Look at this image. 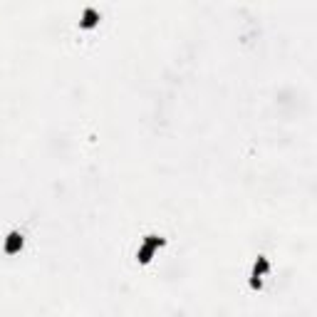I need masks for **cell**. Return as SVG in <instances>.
<instances>
[{"label":"cell","instance_id":"6da1fadb","mask_svg":"<svg viewBox=\"0 0 317 317\" xmlns=\"http://www.w3.org/2000/svg\"><path fill=\"white\" fill-rule=\"evenodd\" d=\"M164 245H166V238H164V235H159V233H146L142 245L137 248V263H139V265H149V263L154 260V256H156V250L164 248Z\"/></svg>","mask_w":317,"mask_h":317},{"label":"cell","instance_id":"5b68a950","mask_svg":"<svg viewBox=\"0 0 317 317\" xmlns=\"http://www.w3.org/2000/svg\"><path fill=\"white\" fill-rule=\"evenodd\" d=\"M248 288L253 290V292H260V290H263V278H256V275H250V280H248Z\"/></svg>","mask_w":317,"mask_h":317},{"label":"cell","instance_id":"277c9868","mask_svg":"<svg viewBox=\"0 0 317 317\" xmlns=\"http://www.w3.org/2000/svg\"><path fill=\"white\" fill-rule=\"evenodd\" d=\"M268 273H270V260H268V256H258L256 263H253V273H250V275H256V278H265Z\"/></svg>","mask_w":317,"mask_h":317},{"label":"cell","instance_id":"3957f363","mask_svg":"<svg viewBox=\"0 0 317 317\" xmlns=\"http://www.w3.org/2000/svg\"><path fill=\"white\" fill-rule=\"evenodd\" d=\"M99 25V10L94 8H85L82 18H80V30H94Z\"/></svg>","mask_w":317,"mask_h":317},{"label":"cell","instance_id":"7a4b0ae2","mask_svg":"<svg viewBox=\"0 0 317 317\" xmlns=\"http://www.w3.org/2000/svg\"><path fill=\"white\" fill-rule=\"evenodd\" d=\"M23 248H25V233L20 228H10L5 233V238H3V253L8 258H13V256H20Z\"/></svg>","mask_w":317,"mask_h":317}]
</instances>
